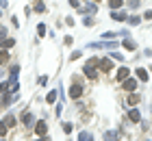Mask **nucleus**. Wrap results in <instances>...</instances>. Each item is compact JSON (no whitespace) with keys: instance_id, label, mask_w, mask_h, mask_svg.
<instances>
[{"instance_id":"f257e3e1","label":"nucleus","mask_w":152,"mask_h":141,"mask_svg":"<svg viewBox=\"0 0 152 141\" xmlns=\"http://www.w3.org/2000/svg\"><path fill=\"white\" fill-rule=\"evenodd\" d=\"M96 63H98V59H91V61H89L85 67H83V69H85V76H87L89 80H98V72H96Z\"/></svg>"},{"instance_id":"f03ea898","label":"nucleus","mask_w":152,"mask_h":141,"mask_svg":"<svg viewBox=\"0 0 152 141\" xmlns=\"http://www.w3.org/2000/svg\"><path fill=\"white\" fill-rule=\"evenodd\" d=\"M83 96V85H72V89H70V98H72V100H78V98Z\"/></svg>"},{"instance_id":"7ed1b4c3","label":"nucleus","mask_w":152,"mask_h":141,"mask_svg":"<svg viewBox=\"0 0 152 141\" xmlns=\"http://www.w3.org/2000/svg\"><path fill=\"white\" fill-rule=\"evenodd\" d=\"M22 122H24L26 128H31V126L35 124V115H33V113H28V111H24V113H22Z\"/></svg>"},{"instance_id":"20e7f679","label":"nucleus","mask_w":152,"mask_h":141,"mask_svg":"<svg viewBox=\"0 0 152 141\" xmlns=\"http://www.w3.org/2000/svg\"><path fill=\"white\" fill-rule=\"evenodd\" d=\"M122 83H124V89H126V91H135L137 89V78H130V76H128V78L122 80Z\"/></svg>"},{"instance_id":"39448f33","label":"nucleus","mask_w":152,"mask_h":141,"mask_svg":"<svg viewBox=\"0 0 152 141\" xmlns=\"http://www.w3.org/2000/svg\"><path fill=\"white\" fill-rule=\"evenodd\" d=\"M128 76H130V69H128V67H120V72L115 74V80H120V83H122V80H126Z\"/></svg>"},{"instance_id":"423d86ee","label":"nucleus","mask_w":152,"mask_h":141,"mask_svg":"<svg viewBox=\"0 0 152 141\" xmlns=\"http://www.w3.org/2000/svg\"><path fill=\"white\" fill-rule=\"evenodd\" d=\"M35 132H37L39 137H44L46 132H48V124H46V122H37V124H35Z\"/></svg>"},{"instance_id":"0eeeda50","label":"nucleus","mask_w":152,"mask_h":141,"mask_svg":"<svg viewBox=\"0 0 152 141\" xmlns=\"http://www.w3.org/2000/svg\"><path fill=\"white\" fill-rule=\"evenodd\" d=\"M135 76H137V80H141V83L148 80V72H146L143 67H137V69H135Z\"/></svg>"},{"instance_id":"6e6552de","label":"nucleus","mask_w":152,"mask_h":141,"mask_svg":"<svg viewBox=\"0 0 152 141\" xmlns=\"http://www.w3.org/2000/svg\"><path fill=\"white\" fill-rule=\"evenodd\" d=\"M128 119H130V122H133V124H137V122H139V119H141L139 111H137V109H130V111H128Z\"/></svg>"},{"instance_id":"1a4fd4ad","label":"nucleus","mask_w":152,"mask_h":141,"mask_svg":"<svg viewBox=\"0 0 152 141\" xmlns=\"http://www.w3.org/2000/svg\"><path fill=\"white\" fill-rule=\"evenodd\" d=\"M15 46V39H0V48H2V50H7V48H13Z\"/></svg>"},{"instance_id":"9d476101","label":"nucleus","mask_w":152,"mask_h":141,"mask_svg":"<svg viewBox=\"0 0 152 141\" xmlns=\"http://www.w3.org/2000/svg\"><path fill=\"white\" fill-rule=\"evenodd\" d=\"M100 67L104 69V72H111V69H113V63H111V59H102V61H100Z\"/></svg>"},{"instance_id":"9b49d317","label":"nucleus","mask_w":152,"mask_h":141,"mask_svg":"<svg viewBox=\"0 0 152 141\" xmlns=\"http://www.w3.org/2000/svg\"><path fill=\"white\" fill-rule=\"evenodd\" d=\"M7 63H9V52L0 50V65H7Z\"/></svg>"},{"instance_id":"f8f14e48","label":"nucleus","mask_w":152,"mask_h":141,"mask_svg":"<svg viewBox=\"0 0 152 141\" xmlns=\"http://www.w3.org/2000/svg\"><path fill=\"white\" fill-rule=\"evenodd\" d=\"M124 48H126V50H135V48H137L135 39H124Z\"/></svg>"},{"instance_id":"ddd939ff","label":"nucleus","mask_w":152,"mask_h":141,"mask_svg":"<svg viewBox=\"0 0 152 141\" xmlns=\"http://www.w3.org/2000/svg\"><path fill=\"white\" fill-rule=\"evenodd\" d=\"M104 141H117V132H113V130L104 132Z\"/></svg>"},{"instance_id":"4468645a","label":"nucleus","mask_w":152,"mask_h":141,"mask_svg":"<svg viewBox=\"0 0 152 141\" xmlns=\"http://www.w3.org/2000/svg\"><path fill=\"white\" fill-rule=\"evenodd\" d=\"M2 122H4L7 126H9V128H13V126H15V117H13V115H7V117L2 119Z\"/></svg>"},{"instance_id":"2eb2a0df","label":"nucleus","mask_w":152,"mask_h":141,"mask_svg":"<svg viewBox=\"0 0 152 141\" xmlns=\"http://www.w3.org/2000/svg\"><path fill=\"white\" fill-rule=\"evenodd\" d=\"M111 18L115 20V22H122V20L126 18V15H124V13H120V11H113V13H111Z\"/></svg>"},{"instance_id":"dca6fc26","label":"nucleus","mask_w":152,"mask_h":141,"mask_svg":"<svg viewBox=\"0 0 152 141\" xmlns=\"http://www.w3.org/2000/svg\"><path fill=\"white\" fill-rule=\"evenodd\" d=\"M35 11H37V13H44V11H46V4L41 2V0H37V2H35Z\"/></svg>"},{"instance_id":"f3484780","label":"nucleus","mask_w":152,"mask_h":141,"mask_svg":"<svg viewBox=\"0 0 152 141\" xmlns=\"http://www.w3.org/2000/svg\"><path fill=\"white\" fill-rule=\"evenodd\" d=\"M54 100H57V91H50V94L46 96V102H48V104H52Z\"/></svg>"},{"instance_id":"a211bd4d","label":"nucleus","mask_w":152,"mask_h":141,"mask_svg":"<svg viewBox=\"0 0 152 141\" xmlns=\"http://www.w3.org/2000/svg\"><path fill=\"white\" fill-rule=\"evenodd\" d=\"M109 7H111L113 11H115V9H120V7H122V0H109Z\"/></svg>"},{"instance_id":"6ab92c4d","label":"nucleus","mask_w":152,"mask_h":141,"mask_svg":"<svg viewBox=\"0 0 152 141\" xmlns=\"http://www.w3.org/2000/svg\"><path fill=\"white\" fill-rule=\"evenodd\" d=\"M18 74H20V67H18V65H13V67H11V78L15 80V78H18Z\"/></svg>"},{"instance_id":"aec40b11","label":"nucleus","mask_w":152,"mask_h":141,"mask_svg":"<svg viewBox=\"0 0 152 141\" xmlns=\"http://www.w3.org/2000/svg\"><path fill=\"white\" fill-rule=\"evenodd\" d=\"M37 33H39V37H46V24H39L37 26Z\"/></svg>"},{"instance_id":"412c9836","label":"nucleus","mask_w":152,"mask_h":141,"mask_svg":"<svg viewBox=\"0 0 152 141\" xmlns=\"http://www.w3.org/2000/svg\"><path fill=\"white\" fill-rule=\"evenodd\" d=\"M78 141H91V135H89V132H80Z\"/></svg>"},{"instance_id":"4be33fe9","label":"nucleus","mask_w":152,"mask_h":141,"mask_svg":"<svg viewBox=\"0 0 152 141\" xmlns=\"http://www.w3.org/2000/svg\"><path fill=\"white\" fill-rule=\"evenodd\" d=\"M7 128H9V126H7L4 122H0V137H4V135H7Z\"/></svg>"},{"instance_id":"5701e85b","label":"nucleus","mask_w":152,"mask_h":141,"mask_svg":"<svg viewBox=\"0 0 152 141\" xmlns=\"http://www.w3.org/2000/svg\"><path fill=\"white\" fill-rule=\"evenodd\" d=\"M137 102H139V96H137V94L128 98V104H137Z\"/></svg>"},{"instance_id":"b1692460","label":"nucleus","mask_w":152,"mask_h":141,"mask_svg":"<svg viewBox=\"0 0 152 141\" xmlns=\"http://www.w3.org/2000/svg\"><path fill=\"white\" fill-rule=\"evenodd\" d=\"M111 56H113V59H117V61H124V56H122L120 52H111Z\"/></svg>"},{"instance_id":"393cba45","label":"nucleus","mask_w":152,"mask_h":141,"mask_svg":"<svg viewBox=\"0 0 152 141\" xmlns=\"http://www.w3.org/2000/svg\"><path fill=\"white\" fill-rule=\"evenodd\" d=\"M139 22H141V20H139V18H135V15H133V18H130V24H133V26H137V24H139Z\"/></svg>"},{"instance_id":"a878e982","label":"nucleus","mask_w":152,"mask_h":141,"mask_svg":"<svg viewBox=\"0 0 152 141\" xmlns=\"http://www.w3.org/2000/svg\"><path fill=\"white\" fill-rule=\"evenodd\" d=\"M70 4L74 7V9H80V2H78V0H70Z\"/></svg>"},{"instance_id":"bb28decb","label":"nucleus","mask_w":152,"mask_h":141,"mask_svg":"<svg viewBox=\"0 0 152 141\" xmlns=\"http://www.w3.org/2000/svg\"><path fill=\"white\" fill-rule=\"evenodd\" d=\"M63 130L65 132H72V124H63Z\"/></svg>"},{"instance_id":"cd10ccee","label":"nucleus","mask_w":152,"mask_h":141,"mask_svg":"<svg viewBox=\"0 0 152 141\" xmlns=\"http://www.w3.org/2000/svg\"><path fill=\"white\" fill-rule=\"evenodd\" d=\"M143 18H146V20H152V9H150V11H146V15H143Z\"/></svg>"},{"instance_id":"c85d7f7f","label":"nucleus","mask_w":152,"mask_h":141,"mask_svg":"<svg viewBox=\"0 0 152 141\" xmlns=\"http://www.w3.org/2000/svg\"><path fill=\"white\" fill-rule=\"evenodd\" d=\"M4 35H7V31H4V28H0V39H4Z\"/></svg>"},{"instance_id":"c756f323","label":"nucleus","mask_w":152,"mask_h":141,"mask_svg":"<svg viewBox=\"0 0 152 141\" xmlns=\"http://www.w3.org/2000/svg\"><path fill=\"white\" fill-rule=\"evenodd\" d=\"M39 141H50V139H48V137H41V139H39Z\"/></svg>"},{"instance_id":"7c9ffc66","label":"nucleus","mask_w":152,"mask_h":141,"mask_svg":"<svg viewBox=\"0 0 152 141\" xmlns=\"http://www.w3.org/2000/svg\"><path fill=\"white\" fill-rule=\"evenodd\" d=\"M94 2H98V0H94Z\"/></svg>"}]
</instances>
